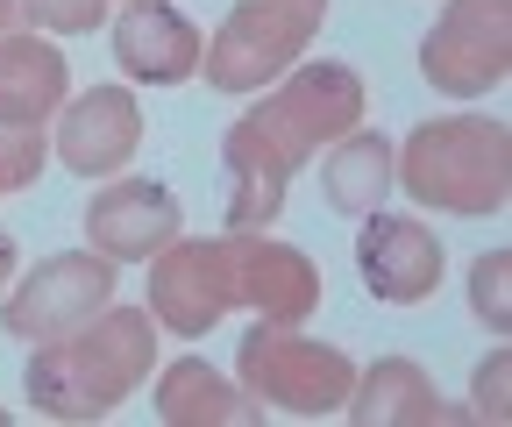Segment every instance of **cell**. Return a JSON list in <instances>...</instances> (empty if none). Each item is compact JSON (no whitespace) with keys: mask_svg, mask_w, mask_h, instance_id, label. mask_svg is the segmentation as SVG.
<instances>
[{"mask_svg":"<svg viewBox=\"0 0 512 427\" xmlns=\"http://www.w3.org/2000/svg\"><path fill=\"white\" fill-rule=\"evenodd\" d=\"M72 100V72H64V50L43 43L36 29L0 43V121H43Z\"/></svg>","mask_w":512,"mask_h":427,"instance_id":"16","label":"cell"},{"mask_svg":"<svg viewBox=\"0 0 512 427\" xmlns=\"http://www.w3.org/2000/svg\"><path fill=\"white\" fill-rule=\"evenodd\" d=\"M505 278H512V257H505V250H491V257H477V264H470V307H477V321H484L491 335H512Z\"/></svg>","mask_w":512,"mask_h":427,"instance_id":"19","label":"cell"},{"mask_svg":"<svg viewBox=\"0 0 512 427\" xmlns=\"http://www.w3.org/2000/svg\"><path fill=\"white\" fill-rule=\"evenodd\" d=\"M157 420H171V427H256L264 406L249 392H235L221 371H207L200 356H178L157 371Z\"/></svg>","mask_w":512,"mask_h":427,"instance_id":"15","label":"cell"},{"mask_svg":"<svg viewBox=\"0 0 512 427\" xmlns=\"http://www.w3.org/2000/svg\"><path fill=\"white\" fill-rule=\"evenodd\" d=\"M0 427H8V406H0Z\"/></svg>","mask_w":512,"mask_h":427,"instance_id":"24","label":"cell"},{"mask_svg":"<svg viewBox=\"0 0 512 427\" xmlns=\"http://www.w3.org/2000/svg\"><path fill=\"white\" fill-rule=\"evenodd\" d=\"M228 257H235V307H249L256 321L299 328L320 307V271L292 242H271L256 228H228Z\"/></svg>","mask_w":512,"mask_h":427,"instance_id":"9","label":"cell"},{"mask_svg":"<svg viewBox=\"0 0 512 427\" xmlns=\"http://www.w3.org/2000/svg\"><path fill=\"white\" fill-rule=\"evenodd\" d=\"M342 413L356 427H441V420H463V413H448L434 378L420 371L413 356H377L370 371H356Z\"/></svg>","mask_w":512,"mask_h":427,"instance_id":"14","label":"cell"},{"mask_svg":"<svg viewBox=\"0 0 512 427\" xmlns=\"http://www.w3.org/2000/svg\"><path fill=\"white\" fill-rule=\"evenodd\" d=\"M320 22H328V0H235L228 22L207 36L200 72L214 93H256L313 50Z\"/></svg>","mask_w":512,"mask_h":427,"instance_id":"4","label":"cell"},{"mask_svg":"<svg viewBox=\"0 0 512 427\" xmlns=\"http://www.w3.org/2000/svg\"><path fill=\"white\" fill-rule=\"evenodd\" d=\"M505 378H512V356L498 349L491 363H477V420H505Z\"/></svg>","mask_w":512,"mask_h":427,"instance_id":"21","label":"cell"},{"mask_svg":"<svg viewBox=\"0 0 512 427\" xmlns=\"http://www.w3.org/2000/svg\"><path fill=\"white\" fill-rule=\"evenodd\" d=\"M363 79L349 65H292L249 114L228 121L221 171H228V228H271L285 214L292 171H306L328 143L363 129Z\"/></svg>","mask_w":512,"mask_h":427,"instance_id":"1","label":"cell"},{"mask_svg":"<svg viewBox=\"0 0 512 427\" xmlns=\"http://www.w3.org/2000/svg\"><path fill=\"white\" fill-rule=\"evenodd\" d=\"M320 193H328L335 214H377L384 193H392V136L377 129H349L342 143H328V164H320Z\"/></svg>","mask_w":512,"mask_h":427,"instance_id":"17","label":"cell"},{"mask_svg":"<svg viewBox=\"0 0 512 427\" xmlns=\"http://www.w3.org/2000/svg\"><path fill=\"white\" fill-rule=\"evenodd\" d=\"M392 186H406L434 214L484 221L512 193V129L491 121V114L420 121V129L392 150Z\"/></svg>","mask_w":512,"mask_h":427,"instance_id":"3","label":"cell"},{"mask_svg":"<svg viewBox=\"0 0 512 427\" xmlns=\"http://www.w3.org/2000/svg\"><path fill=\"white\" fill-rule=\"evenodd\" d=\"M43 150H50V143H43L36 121H0V200L22 193V186H36Z\"/></svg>","mask_w":512,"mask_h":427,"instance_id":"18","label":"cell"},{"mask_svg":"<svg viewBox=\"0 0 512 427\" xmlns=\"http://www.w3.org/2000/svg\"><path fill=\"white\" fill-rule=\"evenodd\" d=\"M512 72V0H448L420 43V79L448 100H477Z\"/></svg>","mask_w":512,"mask_h":427,"instance_id":"6","label":"cell"},{"mask_svg":"<svg viewBox=\"0 0 512 427\" xmlns=\"http://www.w3.org/2000/svg\"><path fill=\"white\" fill-rule=\"evenodd\" d=\"M221 314H235V257L228 235L185 242L171 235L150 257V321L171 328L178 342H200L207 328H221Z\"/></svg>","mask_w":512,"mask_h":427,"instance_id":"8","label":"cell"},{"mask_svg":"<svg viewBox=\"0 0 512 427\" xmlns=\"http://www.w3.org/2000/svg\"><path fill=\"white\" fill-rule=\"evenodd\" d=\"M150 363H157L150 307H114V299H107L86 328L57 335V342H36L29 399L50 420H107L128 392L150 378Z\"/></svg>","mask_w":512,"mask_h":427,"instance_id":"2","label":"cell"},{"mask_svg":"<svg viewBox=\"0 0 512 427\" xmlns=\"http://www.w3.org/2000/svg\"><path fill=\"white\" fill-rule=\"evenodd\" d=\"M22 29H36V22L22 15V0H0V43H8V36H22Z\"/></svg>","mask_w":512,"mask_h":427,"instance_id":"22","label":"cell"},{"mask_svg":"<svg viewBox=\"0 0 512 427\" xmlns=\"http://www.w3.org/2000/svg\"><path fill=\"white\" fill-rule=\"evenodd\" d=\"M356 271H363L370 299H384V307H420V299L441 285V242L413 214H384L377 207L356 228Z\"/></svg>","mask_w":512,"mask_h":427,"instance_id":"11","label":"cell"},{"mask_svg":"<svg viewBox=\"0 0 512 427\" xmlns=\"http://www.w3.org/2000/svg\"><path fill=\"white\" fill-rule=\"evenodd\" d=\"M114 57L136 86H185L207 57V36L171 0H128L121 22H114Z\"/></svg>","mask_w":512,"mask_h":427,"instance_id":"13","label":"cell"},{"mask_svg":"<svg viewBox=\"0 0 512 427\" xmlns=\"http://www.w3.org/2000/svg\"><path fill=\"white\" fill-rule=\"evenodd\" d=\"M178 228H185V207L157 178H107L86 207V235L107 264H150Z\"/></svg>","mask_w":512,"mask_h":427,"instance_id":"10","label":"cell"},{"mask_svg":"<svg viewBox=\"0 0 512 427\" xmlns=\"http://www.w3.org/2000/svg\"><path fill=\"white\" fill-rule=\"evenodd\" d=\"M15 264H22V250H15V235H8V228H0V292H8V285H15Z\"/></svg>","mask_w":512,"mask_h":427,"instance_id":"23","label":"cell"},{"mask_svg":"<svg viewBox=\"0 0 512 427\" xmlns=\"http://www.w3.org/2000/svg\"><path fill=\"white\" fill-rule=\"evenodd\" d=\"M107 8L114 0H22V15L36 29H50V36H86V29L107 22Z\"/></svg>","mask_w":512,"mask_h":427,"instance_id":"20","label":"cell"},{"mask_svg":"<svg viewBox=\"0 0 512 427\" xmlns=\"http://www.w3.org/2000/svg\"><path fill=\"white\" fill-rule=\"evenodd\" d=\"M107 299H114V264L100 250H57L22 285H8L0 328H8L15 342H57V335L86 328Z\"/></svg>","mask_w":512,"mask_h":427,"instance_id":"7","label":"cell"},{"mask_svg":"<svg viewBox=\"0 0 512 427\" xmlns=\"http://www.w3.org/2000/svg\"><path fill=\"white\" fill-rule=\"evenodd\" d=\"M235 378L256 406H285L299 420H320V413H342V399L356 385V363L335 342H313L299 328L256 321L235 349Z\"/></svg>","mask_w":512,"mask_h":427,"instance_id":"5","label":"cell"},{"mask_svg":"<svg viewBox=\"0 0 512 427\" xmlns=\"http://www.w3.org/2000/svg\"><path fill=\"white\" fill-rule=\"evenodd\" d=\"M143 150V107L128 86H93L57 107V157L79 178H114Z\"/></svg>","mask_w":512,"mask_h":427,"instance_id":"12","label":"cell"}]
</instances>
